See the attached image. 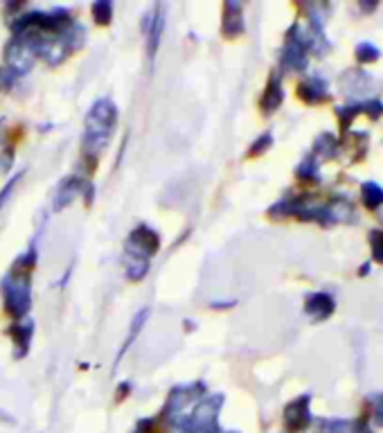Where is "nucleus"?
Instances as JSON below:
<instances>
[{"instance_id": "30", "label": "nucleus", "mask_w": 383, "mask_h": 433, "mask_svg": "<svg viewBox=\"0 0 383 433\" xmlns=\"http://www.w3.org/2000/svg\"><path fill=\"white\" fill-rule=\"evenodd\" d=\"M223 433H239V431H223Z\"/></svg>"}, {"instance_id": "4", "label": "nucleus", "mask_w": 383, "mask_h": 433, "mask_svg": "<svg viewBox=\"0 0 383 433\" xmlns=\"http://www.w3.org/2000/svg\"><path fill=\"white\" fill-rule=\"evenodd\" d=\"M34 59H36V52L25 39L16 37L7 46V63L14 68V72H20V75L27 72L32 68V63H34Z\"/></svg>"}, {"instance_id": "24", "label": "nucleus", "mask_w": 383, "mask_h": 433, "mask_svg": "<svg viewBox=\"0 0 383 433\" xmlns=\"http://www.w3.org/2000/svg\"><path fill=\"white\" fill-rule=\"evenodd\" d=\"M370 246H372V255L379 264H383V231H372L370 233Z\"/></svg>"}, {"instance_id": "29", "label": "nucleus", "mask_w": 383, "mask_h": 433, "mask_svg": "<svg viewBox=\"0 0 383 433\" xmlns=\"http://www.w3.org/2000/svg\"><path fill=\"white\" fill-rule=\"evenodd\" d=\"M375 418L379 425H383V395L375 399Z\"/></svg>"}, {"instance_id": "31", "label": "nucleus", "mask_w": 383, "mask_h": 433, "mask_svg": "<svg viewBox=\"0 0 383 433\" xmlns=\"http://www.w3.org/2000/svg\"><path fill=\"white\" fill-rule=\"evenodd\" d=\"M381 219H383V212H381Z\"/></svg>"}, {"instance_id": "17", "label": "nucleus", "mask_w": 383, "mask_h": 433, "mask_svg": "<svg viewBox=\"0 0 383 433\" xmlns=\"http://www.w3.org/2000/svg\"><path fill=\"white\" fill-rule=\"evenodd\" d=\"M338 154V140L332 134H321L316 138V156L318 158H334Z\"/></svg>"}, {"instance_id": "2", "label": "nucleus", "mask_w": 383, "mask_h": 433, "mask_svg": "<svg viewBox=\"0 0 383 433\" xmlns=\"http://www.w3.org/2000/svg\"><path fill=\"white\" fill-rule=\"evenodd\" d=\"M118 122V108L109 100V97H102L98 100L86 115V129H83V145L86 151L90 154H100V151L109 145L111 134Z\"/></svg>"}, {"instance_id": "13", "label": "nucleus", "mask_w": 383, "mask_h": 433, "mask_svg": "<svg viewBox=\"0 0 383 433\" xmlns=\"http://www.w3.org/2000/svg\"><path fill=\"white\" fill-rule=\"evenodd\" d=\"M284 100V91H282V82L280 77L275 75V77H271L269 86H266V93L262 97V108L266 113H273V111H278L280 104Z\"/></svg>"}, {"instance_id": "23", "label": "nucleus", "mask_w": 383, "mask_h": 433, "mask_svg": "<svg viewBox=\"0 0 383 433\" xmlns=\"http://www.w3.org/2000/svg\"><path fill=\"white\" fill-rule=\"evenodd\" d=\"M93 16L98 18V23H111L113 18V5L106 3V0H100V3L93 5Z\"/></svg>"}, {"instance_id": "9", "label": "nucleus", "mask_w": 383, "mask_h": 433, "mask_svg": "<svg viewBox=\"0 0 383 433\" xmlns=\"http://www.w3.org/2000/svg\"><path fill=\"white\" fill-rule=\"evenodd\" d=\"M340 86H343V91L347 95H363L368 91L375 89V79H372V75H368L365 70H347L343 75V79H340Z\"/></svg>"}, {"instance_id": "21", "label": "nucleus", "mask_w": 383, "mask_h": 433, "mask_svg": "<svg viewBox=\"0 0 383 433\" xmlns=\"http://www.w3.org/2000/svg\"><path fill=\"white\" fill-rule=\"evenodd\" d=\"M379 57H381V52H379V48L377 46H372V43H358L356 46V59L361 61V63H372V61H379Z\"/></svg>"}, {"instance_id": "6", "label": "nucleus", "mask_w": 383, "mask_h": 433, "mask_svg": "<svg viewBox=\"0 0 383 433\" xmlns=\"http://www.w3.org/2000/svg\"><path fill=\"white\" fill-rule=\"evenodd\" d=\"M163 30H165V9H163V5H156L152 12L145 16V34H147L149 57H156V50H158V46H161Z\"/></svg>"}, {"instance_id": "25", "label": "nucleus", "mask_w": 383, "mask_h": 433, "mask_svg": "<svg viewBox=\"0 0 383 433\" xmlns=\"http://www.w3.org/2000/svg\"><path fill=\"white\" fill-rule=\"evenodd\" d=\"M325 433H352V422H347V420L327 422V431Z\"/></svg>"}, {"instance_id": "14", "label": "nucleus", "mask_w": 383, "mask_h": 433, "mask_svg": "<svg viewBox=\"0 0 383 433\" xmlns=\"http://www.w3.org/2000/svg\"><path fill=\"white\" fill-rule=\"evenodd\" d=\"M32 334H34V323L32 321H20L12 330V337H14V343H16V356H23L27 352Z\"/></svg>"}, {"instance_id": "5", "label": "nucleus", "mask_w": 383, "mask_h": 433, "mask_svg": "<svg viewBox=\"0 0 383 433\" xmlns=\"http://www.w3.org/2000/svg\"><path fill=\"white\" fill-rule=\"evenodd\" d=\"M309 402H311V397H309V395H302V397L293 399V402L284 408L286 429H289V431H302V429H307V425L311 422Z\"/></svg>"}, {"instance_id": "8", "label": "nucleus", "mask_w": 383, "mask_h": 433, "mask_svg": "<svg viewBox=\"0 0 383 433\" xmlns=\"http://www.w3.org/2000/svg\"><path fill=\"white\" fill-rule=\"evenodd\" d=\"M336 302L329 294H323V291H316V294H309L304 300V311L309 314L314 321H325L334 314Z\"/></svg>"}, {"instance_id": "7", "label": "nucleus", "mask_w": 383, "mask_h": 433, "mask_svg": "<svg viewBox=\"0 0 383 433\" xmlns=\"http://www.w3.org/2000/svg\"><path fill=\"white\" fill-rule=\"evenodd\" d=\"M356 221V208L347 199H334L323 208L321 224H352Z\"/></svg>"}, {"instance_id": "20", "label": "nucleus", "mask_w": 383, "mask_h": 433, "mask_svg": "<svg viewBox=\"0 0 383 433\" xmlns=\"http://www.w3.org/2000/svg\"><path fill=\"white\" fill-rule=\"evenodd\" d=\"M295 174L304 181H321V174H318V160L314 156H307L300 165H297Z\"/></svg>"}, {"instance_id": "12", "label": "nucleus", "mask_w": 383, "mask_h": 433, "mask_svg": "<svg viewBox=\"0 0 383 433\" xmlns=\"http://www.w3.org/2000/svg\"><path fill=\"white\" fill-rule=\"evenodd\" d=\"M243 32V20H241V5L239 3H226L223 9V34L226 37H237Z\"/></svg>"}, {"instance_id": "16", "label": "nucleus", "mask_w": 383, "mask_h": 433, "mask_svg": "<svg viewBox=\"0 0 383 433\" xmlns=\"http://www.w3.org/2000/svg\"><path fill=\"white\" fill-rule=\"evenodd\" d=\"M361 199H363L365 208L377 210L383 205V188L375 181H368V183H363V188H361Z\"/></svg>"}, {"instance_id": "15", "label": "nucleus", "mask_w": 383, "mask_h": 433, "mask_svg": "<svg viewBox=\"0 0 383 433\" xmlns=\"http://www.w3.org/2000/svg\"><path fill=\"white\" fill-rule=\"evenodd\" d=\"M81 192V181L79 179H68L61 183V188L57 192V199H55V210H61L66 208V205L77 197V194Z\"/></svg>"}, {"instance_id": "28", "label": "nucleus", "mask_w": 383, "mask_h": 433, "mask_svg": "<svg viewBox=\"0 0 383 433\" xmlns=\"http://www.w3.org/2000/svg\"><path fill=\"white\" fill-rule=\"evenodd\" d=\"M18 179H20V176L12 179V181H9L7 186H5V190L0 192V208H3V205L7 203V197H9V194H12V190H14V186H16V181H18Z\"/></svg>"}, {"instance_id": "22", "label": "nucleus", "mask_w": 383, "mask_h": 433, "mask_svg": "<svg viewBox=\"0 0 383 433\" xmlns=\"http://www.w3.org/2000/svg\"><path fill=\"white\" fill-rule=\"evenodd\" d=\"M361 111H363V102H356V104H349V106H338L336 113H338V117H340V124H343V129H347L349 120H352V117H356Z\"/></svg>"}, {"instance_id": "27", "label": "nucleus", "mask_w": 383, "mask_h": 433, "mask_svg": "<svg viewBox=\"0 0 383 433\" xmlns=\"http://www.w3.org/2000/svg\"><path fill=\"white\" fill-rule=\"evenodd\" d=\"M363 111L368 115H372V120H377V117L383 113V104L379 100H370V102H363Z\"/></svg>"}, {"instance_id": "3", "label": "nucleus", "mask_w": 383, "mask_h": 433, "mask_svg": "<svg viewBox=\"0 0 383 433\" xmlns=\"http://www.w3.org/2000/svg\"><path fill=\"white\" fill-rule=\"evenodd\" d=\"M158 248H161V237L149 226H137L126 240V257H140L149 259Z\"/></svg>"}, {"instance_id": "1", "label": "nucleus", "mask_w": 383, "mask_h": 433, "mask_svg": "<svg viewBox=\"0 0 383 433\" xmlns=\"http://www.w3.org/2000/svg\"><path fill=\"white\" fill-rule=\"evenodd\" d=\"M36 264V253L27 251L23 257H18V262L9 269V273L3 278V296H5V307L14 316H25L29 305H32V269Z\"/></svg>"}, {"instance_id": "26", "label": "nucleus", "mask_w": 383, "mask_h": 433, "mask_svg": "<svg viewBox=\"0 0 383 433\" xmlns=\"http://www.w3.org/2000/svg\"><path fill=\"white\" fill-rule=\"evenodd\" d=\"M271 143H273V136H271V134H264L260 140H255V145H253V149H250V156L262 154V151H266V149L271 147Z\"/></svg>"}, {"instance_id": "18", "label": "nucleus", "mask_w": 383, "mask_h": 433, "mask_svg": "<svg viewBox=\"0 0 383 433\" xmlns=\"http://www.w3.org/2000/svg\"><path fill=\"white\" fill-rule=\"evenodd\" d=\"M147 318H149V309H140V311L135 314V318H133V323H131V330H129V334H126V341H124V345H122V350H120V354H118V359H122V354L133 345V341L137 339V334L142 332V325H145Z\"/></svg>"}, {"instance_id": "11", "label": "nucleus", "mask_w": 383, "mask_h": 433, "mask_svg": "<svg viewBox=\"0 0 383 433\" xmlns=\"http://www.w3.org/2000/svg\"><path fill=\"white\" fill-rule=\"evenodd\" d=\"M327 82L323 77H311V79H307L302 82L300 86H297V95L302 97L304 102H309V104H318V102H325L327 100Z\"/></svg>"}, {"instance_id": "10", "label": "nucleus", "mask_w": 383, "mask_h": 433, "mask_svg": "<svg viewBox=\"0 0 383 433\" xmlns=\"http://www.w3.org/2000/svg\"><path fill=\"white\" fill-rule=\"evenodd\" d=\"M282 66L289 70H304L307 68V50L295 39H286V48L282 52Z\"/></svg>"}, {"instance_id": "19", "label": "nucleus", "mask_w": 383, "mask_h": 433, "mask_svg": "<svg viewBox=\"0 0 383 433\" xmlns=\"http://www.w3.org/2000/svg\"><path fill=\"white\" fill-rule=\"evenodd\" d=\"M149 273V259H140V257H126V276L133 283L142 280Z\"/></svg>"}]
</instances>
